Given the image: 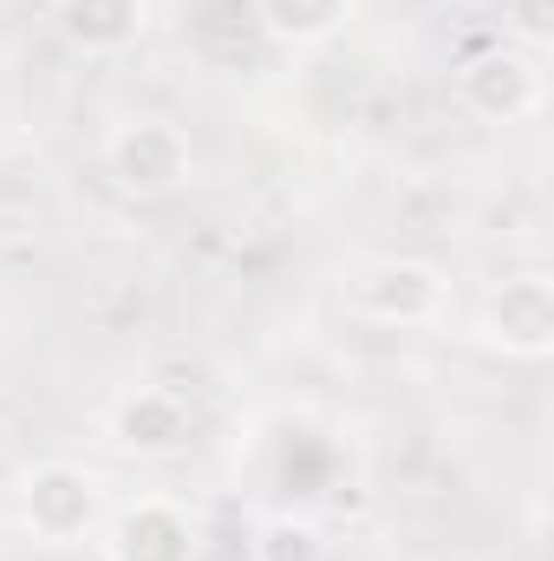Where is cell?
Listing matches in <instances>:
<instances>
[{"label": "cell", "mask_w": 554, "mask_h": 561, "mask_svg": "<svg viewBox=\"0 0 554 561\" xmlns=\"http://www.w3.org/2000/svg\"><path fill=\"white\" fill-rule=\"evenodd\" d=\"M99 503H105V496H99V477H92L85 463H72V457L33 463V470L20 477V490H13L20 529H26L33 542H46V549H66V542H79V536H92Z\"/></svg>", "instance_id": "6da1fadb"}, {"label": "cell", "mask_w": 554, "mask_h": 561, "mask_svg": "<svg viewBox=\"0 0 554 561\" xmlns=\"http://www.w3.org/2000/svg\"><path fill=\"white\" fill-rule=\"evenodd\" d=\"M189 163L196 150L183 138V125L170 118H131L105 138V170L125 196H170L189 183Z\"/></svg>", "instance_id": "7a4b0ae2"}, {"label": "cell", "mask_w": 554, "mask_h": 561, "mask_svg": "<svg viewBox=\"0 0 554 561\" xmlns=\"http://www.w3.org/2000/svg\"><path fill=\"white\" fill-rule=\"evenodd\" d=\"M457 99L489 125H516V118L542 112V66L529 53H516V46H489V53L463 59Z\"/></svg>", "instance_id": "3957f363"}, {"label": "cell", "mask_w": 554, "mask_h": 561, "mask_svg": "<svg viewBox=\"0 0 554 561\" xmlns=\"http://www.w3.org/2000/svg\"><path fill=\"white\" fill-rule=\"evenodd\" d=\"M450 300V280L437 275L430 262H372L366 275L353 280V307L379 327H430Z\"/></svg>", "instance_id": "277c9868"}, {"label": "cell", "mask_w": 554, "mask_h": 561, "mask_svg": "<svg viewBox=\"0 0 554 561\" xmlns=\"http://www.w3.org/2000/svg\"><path fill=\"white\" fill-rule=\"evenodd\" d=\"M483 340L509 359H549L554 353V280L516 275L483 307Z\"/></svg>", "instance_id": "5b68a950"}, {"label": "cell", "mask_w": 554, "mask_h": 561, "mask_svg": "<svg viewBox=\"0 0 554 561\" xmlns=\"http://www.w3.org/2000/svg\"><path fill=\"white\" fill-rule=\"evenodd\" d=\"M105 561H196V523L170 496H138L112 516Z\"/></svg>", "instance_id": "8992f818"}, {"label": "cell", "mask_w": 554, "mask_h": 561, "mask_svg": "<svg viewBox=\"0 0 554 561\" xmlns=\"http://www.w3.org/2000/svg\"><path fill=\"white\" fill-rule=\"evenodd\" d=\"M189 431H196V412H189V399L170 392V386H138V392H125V399L112 405V437H118L125 450H138V457H170V450H183Z\"/></svg>", "instance_id": "52a82bcc"}, {"label": "cell", "mask_w": 554, "mask_h": 561, "mask_svg": "<svg viewBox=\"0 0 554 561\" xmlns=\"http://www.w3.org/2000/svg\"><path fill=\"white\" fill-rule=\"evenodd\" d=\"M59 33L85 53H125L143 39V0H59Z\"/></svg>", "instance_id": "ba28073f"}, {"label": "cell", "mask_w": 554, "mask_h": 561, "mask_svg": "<svg viewBox=\"0 0 554 561\" xmlns=\"http://www.w3.org/2000/svg\"><path fill=\"white\" fill-rule=\"evenodd\" d=\"M255 13L287 46H320V39H333L346 26L353 0H255Z\"/></svg>", "instance_id": "9c48e42d"}, {"label": "cell", "mask_w": 554, "mask_h": 561, "mask_svg": "<svg viewBox=\"0 0 554 561\" xmlns=\"http://www.w3.org/2000/svg\"><path fill=\"white\" fill-rule=\"evenodd\" d=\"M249 556L255 561H320L326 556V536H320V523H307V516H268V523L255 529Z\"/></svg>", "instance_id": "30bf717a"}, {"label": "cell", "mask_w": 554, "mask_h": 561, "mask_svg": "<svg viewBox=\"0 0 554 561\" xmlns=\"http://www.w3.org/2000/svg\"><path fill=\"white\" fill-rule=\"evenodd\" d=\"M503 13L516 20V33H522L529 46H542V39H549V0H503Z\"/></svg>", "instance_id": "8fae6325"}]
</instances>
